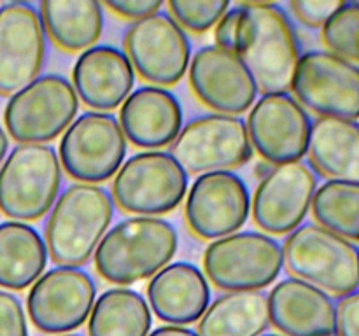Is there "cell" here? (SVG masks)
<instances>
[{"label": "cell", "instance_id": "1", "mask_svg": "<svg viewBox=\"0 0 359 336\" xmlns=\"http://www.w3.org/2000/svg\"><path fill=\"white\" fill-rule=\"evenodd\" d=\"M177 231L161 217H130L116 224L95 251V268L111 284L153 279L177 252Z\"/></svg>", "mask_w": 359, "mask_h": 336}, {"label": "cell", "instance_id": "2", "mask_svg": "<svg viewBox=\"0 0 359 336\" xmlns=\"http://www.w3.org/2000/svg\"><path fill=\"white\" fill-rule=\"evenodd\" d=\"M114 216L107 189L72 184L58 196L46 223V247L53 262L67 268L86 265Z\"/></svg>", "mask_w": 359, "mask_h": 336}, {"label": "cell", "instance_id": "3", "mask_svg": "<svg viewBox=\"0 0 359 336\" xmlns=\"http://www.w3.org/2000/svg\"><path fill=\"white\" fill-rule=\"evenodd\" d=\"M283 262L293 279L318 287L330 298L359 290V247L316 223L287 234Z\"/></svg>", "mask_w": 359, "mask_h": 336}, {"label": "cell", "instance_id": "4", "mask_svg": "<svg viewBox=\"0 0 359 336\" xmlns=\"http://www.w3.org/2000/svg\"><path fill=\"white\" fill-rule=\"evenodd\" d=\"M248 28L241 58L263 94L287 93L300 62L294 28L277 4H244Z\"/></svg>", "mask_w": 359, "mask_h": 336}, {"label": "cell", "instance_id": "5", "mask_svg": "<svg viewBox=\"0 0 359 336\" xmlns=\"http://www.w3.org/2000/svg\"><path fill=\"white\" fill-rule=\"evenodd\" d=\"M62 186L55 147L20 144L0 167V210L20 223L41 219L53 209Z\"/></svg>", "mask_w": 359, "mask_h": 336}, {"label": "cell", "instance_id": "6", "mask_svg": "<svg viewBox=\"0 0 359 336\" xmlns=\"http://www.w3.org/2000/svg\"><path fill=\"white\" fill-rule=\"evenodd\" d=\"M79 111L72 83L58 74L41 76L14 93L4 111V125L20 144H41L67 132Z\"/></svg>", "mask_w": 359, "mask_h": 336}, {"label": "cell", "instance_id": "7", "mask_svg": "<svg viewBox=\"0 0 359 336\" xmlns=\"http://www.w3.org/2000/svg\"><path fill=\"white\" fill-rule=\"evenodd\" d=\"M188 191V174L163 150L130 158L112 182V202L137 217H156L177 209Z\"/></svg>", "mask_w": 359, "mask_h": 336}, {"label": "cell", "instance_id": "8", "mask_svg": "<svg viewBox=\"0 0 359 336\" xmlns=\"http://www.w3.org/2000/svg\"><path fill=\"white\" fill-rule=\"evenodd\" d=\"M283 247L258 231H237L217 238L203 252V270L217 289L262 290L283 272Z\"/></svg>", "mask_w": 359, "mask_h": 336}, {"label": "cell", "instance_id": "9", "mask_svg": "<svg viewBox=\"0 0 359 336\" xmlns=\"http://www.w3.org/2000/svg\"><path fill=\"white\" fill-rule=\"evenodd\" d=\"M170 156L186 174L230 172L252 158L248 126L238 115H200L182 126L170 144Z\"/></svg>", "mask_w": 359, "mask_h": 336}, {"label": "cell", "instance_id": "10", "mask_svg": "<svg viewBox=\"0 0 359 336\" xmlns=\"http://www.w3.org/2000/svg\"><path fill=\"white\" fill-rule=\"evenodd\" d=\"M125 156L126 136L109 112H86L76 118L60 142V164L81 184L114 177Z\"/></svg>", "mask_w": 359, "mask_h": 336}, {"label": "cell", "instance_id": "11", "mask_svg": "<svg viewBox=\"0 0 359 336\" xmlns=\"http://www.w3.org/2000/svg\"><path fill=\"white\" fill-rule=\"evenodd\" d=\"M291 90L298 104L319 118L359 119V66L332 52L302 55Z\"/></svg>", "mask_w": 359, "mask_h": 336}, {"label": "cell", "instance_id": "12", "mask_svg": "<svg viewBox=\"0 0 359 336\" xmlns=\"http://www.w3.org/2000/svg\"><path fill=\"white\" fill-rule=\"evenodd\" d=\"M97 286L81 268L58 266L32 286L27 298L30 321L48 335H67L90 318Z\"/></svg>", "mask_w": 359, "mask_h": 336}, {"label": "cell", "instance_id": "13", "mask_svg": "<svg viewBox=\"0 0 359 336\" xmlns=\"http://www.w3.org/2000/svg\"><path fill=\"white\" fill-rule=\"evenodd\" d=\"M125 49L133 70L158 88L177 84L191 62L186 31L174 18L161 13L135 21L126 31Z\"/></svg>", "mask_w": 359, "mask_h": 336}, {"label": "cell", "instance_id": "14", "mask_svg": "<svg viewBox=\"0 0 359 336\" xmlns=\"http://www.w3.org/2000/svg\"><path fill=\"white\" fill-rule=\"evenodd\" d=\"M245 126L252 150L276 167L300 161L307 154L312 121L290 93L263 94Z\"/></svg>", "mask_w": 359, "mask_h": 336}, {"label": "cell", "instance_id": "15", "mask_svg": "<svg viewBox=\"0 0 359 336\" xmlns=\"http://www.w3.org/2000/svg\"><path fill=\"white\" fill-rule=\"evenodd\" d=\"M46 58V31L34 4L7 2L0 6V97L34 83Z\"/></svg>", "mask_w": 359, "mask_h": 336}, {"label": "cell", "instance_id": "16", "mask_svg": "<svg viewBox=\"0 0 359 336\" xmlns=\"http://www.w3.org/2000/svg\"><path fill=\"white\" fill-rule=\"evenodd\" d=\"M251 212V195L233 172H212L196 177L188 192L184 217L202 240H217L241 230Z\"/></svg>", "mask_w": 359, "mask_h": 336}, {"label": "cell", "instance_id": "17", "mask_svg": "<svg viewBox=\"0 0 359 336\" xmlns=\"http://www.w3.org/2000/svg\"><path fill=\"white\" fill-rule=\"evenodd\" d=\"M318 177L304 161L277 164L258 184L251 202L255 223L270 234L293 233L312 206Z\"/></svg>", "mask_w": 359, "mask_h": 336}, {"label": "cell", "instance_id": "18", "mask_svg": "<svg viewBox=\"0 0 359 336\" xmlns=\"http://www.w3.org/2000/svg\"><path fill=\"white\" fill-rule=\"evenodd\" d=\"M189 86L212 111L238 115L252 107L258 94L255 79L242 58L217 46H203L189 62Z\"/></svg>", "mask_w": 359, "mask_h": 336}, {"label": "cell", "instance_id": "19", "mask_svg": "<svg viewBox=\"0 0 359 336\" xmlns=\"http://www.w3.org/2000/svg\"><path fill=\"white\" fill-rule=\"evenodd\" d=\"M77 98L93 111L121 107L135 84V70L126 52L112 46H93L81 52L72 70Z\"/></svg>", "mask_w": 359, "mask_h": 336}, {"label": "cell", "instance_id": "20", "mask_svg": "<svg viewBox=\"0 0 359 336\" xmlns=\"http://www.w3.org/2000/svg\"><path fill=\"white\" fill-rule=\"evenodd\" d=\"M270 322L286 336L335 335V303L318 287L290 276L270 294Z\"/></svg>", "mask_w": 359, "mask_h": 336}, {"label": "cell", "instance_id": "21", "mask_svg": "<svg viewBox=\"0 0 359 336\" xmlns=\"http://www.w3.org/2000/svg\"><path fill=\"white\" fill-rule=\"evenodd\" d=\"M119 125L126 140L140 149H160L179 136L182 108L165 88L144 86L132 91L121 105Z\"/></svg>", "mask_w": 359, "mask_h": 336}, {"label": "cell", "instance_id": "22", "mask_svg": "<svg viewBox=\"0 0 359 336\" xmlns=\"http://www.w3.org/2000/svg\"><path fill=\"white\" fill-rule=\"evenodd\" d=\"M147 300L160 321L191 324L202 318L210 304L209 280L191 262H172L151 279Z\"/></svg>", "mask_w": 359, "mask_h": 336}, {"label": "cell", "instance_id": "23", "mask_svg": "<svg viewBox=\"0 0 359 336\" xmlns=\"http://www.w3.org/2000/svg\"><path fill=\"white\" fill-rule=\"evenodd\" d=\"M307 154L316 172L328 181L359 184V122L318 118Z\"/></svg>", "mask_w": 359, "mask_h": 336}, {"label": "cell", "instance_id": "24", "mask_svg": "<svg viewBox=\"0 0 359 336\" xmlns=\"http://www.w3.org/2000/svg\"><path fill=\"white\" fill-rule=\"evenodd\" d=\"M48 262L44 238L20 220L0 223V287L23 290L42 276Z\"/></svg>", "mask_w": 359, "mask_h": 336}, {"label": "cell", "instance_id": "25", "mask_svg": "<svg viewBox=\"0 0 359 336\" xmlns=\"http://www.w3.org/2000/svg\"><path fill=\"white\" fill-rule=\"evenodd\" d=\"M39 13L46 35L67 52L93 48L104 30V10L97 0H44Z\"/></svg>", "mask_w": 359, "mask_h": 336}, {"label": "cell", "instance_id": "26", "mask_svg": "<svg viewBox=\"0 0 359 336\" xmlns=\"http://www.w3.org/2000/svg\"><path fill=\"white\" fill-rule=\"evenodd\" d=\"M269 324V300L262 290H233L209 304L196 335L262 336Z\"/></svg>", "mask_w": 359, "mask_h": 336}, {"label": "cell", "instance_id": "27", "mask_svg": "<svg viewBox=\"0 0 359 336\" xmlns=\"http://www.w3.org/2000/svg\"><path fill=\"white\" fill-rule=\"evenodd\" d=\"M151 322V308L142 294L128 287H112L95 301L88 332L90 336H147Z\"/></svg>", "mask_w": 359, "mask_h": 336}, {"label": "cell", "instance_id": "28", "mask_svg": "<svg viewBox=\"0 0 359 336\" xmlns=\"http://www.w3.org/2000/svg\"><path fill=\"white\" fill-rule=\"evenodd\" d=\"M311 210L316 224L358 244L359 184L356 182H325L316 191Z\"/></svg>", "mask_w": 359, "mask_h": 336}, {"label": "cell", "instance_id": "29", "mask_svg": "<svg viewBox=\"0 0 359 336\" xmlns=\"http://www.w3.org/2000/svg\"><path fill=\"white\" fill-rule=\"evenodd\" d=\"M321 30L328 52L359 66V2H344Z\"/></svg>", "mask_w": 359, "mask_h": 336}, {"label": "cell", "instance_id": "30", "mask_svg": "<svg viewBox=\"0 0 359 336\" xmlns=\"http://www.w3.org/2000/svg\"><path fill=\"white\" fill-rule=\"evenodd\" d=\"M167 6L182 30L203 34L219 23L231 4L226 0H170Z\"/></svg>", "mask_w": 359, "mask_h": 336}, {"label": "cell", "instance_id": "31", "mask_svg": "<svg viewBox=\"0 0 359 336\" xmlns=\"http://www.w3.org/2000/svg\"><path fill=\"white\" fill-rule=\"evenodd\" d=\"M245 28H248V10H245L244 4L230 6V9L224 13L219 23L216 24V31H214L216 46L224 51L241 55Z\"/></svg>", "mask_w": 359, "mask_h": 336}, {"label": "cell", "instance_id": "32", "mask_svg": "<svg viewBox=\"0 0 359 336\" xmlns=\"http://www.w3.org/2000/svg\"><path fill=\"white\" fill-rule=\"evenodd\" d=\"M342 4V0H291L290 9L305 27L323 28Z\"/></svg>", "mask_w": 359, "mask_h": 336}, {"label": "cell", "instance_id": "33", "mask_svg": "<svg viewBox=\"0 0 359 336\" xmlns=\"http://www.w3.org/2000/svg\"><path fill=\"white\" fill-rule=\"evenodd\" d=\"M0 336H28L23 304L7 290H0Z\"/></svg>", "mask_w": 359, "mask_h": 336}, {"label": "cell", "instance_id": "34", "mask_svg": "<svg viewBox=\"0 0 359 336\" xmlns=\"http://www.w3.org/2000/svg\"><path fill=\"white\" fill-rule=\"evenodd\" d=\"M335 336H359V290L335 304Z\"/></svg>", "mask_w": 359, "mask_h": 336}, {"label": "cell", "instance_id": "35", "mask_svg": "<svg viewBox=\"0 0 359 336\" xmlns=\"http://www.w3.org/2000/svg\"><path fill=\"white\" fill-rule=\"evenodd\" d=\"M104 6L118 16L140 21L160 13L165 4L161 0H105Z\"/></svg>", "mask_w": 359, "mask_h": 336}, {"label": "cell", "instance_id": "36", "mask_svg": "<svg viewBox=\"0 0 359 336\" xmlns=\"http://www.w3.org/2000/svg\"><path fill=\"white\" fill-rule=\"evenodd\" d=\"M147 336H198L193 329L184 328V326H161L154 329Z\"/></svg>", "mask_w": 359, "mask_h": 336}, {"label": "cell", "instance_id": "37", "mask_svg": "<svg viewBox=\"0 0 359 336\" xmlns=\"http://www.w3.org/2000/svg\"><path fill=\"white\" fill-rule=\"evenodd\" d=\"M7 149H9V139H7L6 132H4V128L0 126V163H2L4 158H6Z\"/></svg>", "mask_w": 359, "mask_h": 336}, {"label": "cell", "instance_id": "38", "mask_svg": "<svg viewBox=\"0 0 359 336\" xmlns=\"http://www.w3.org/2000/svg\"><path fill=\"white\" fill-rule=\"evenodd\" d=\"M53 336H83V335H77V332H67V335H53Z\"/></svg>", "mask_w": 359, "mask_h": 336}, {"label": "cell", "instance_id": "39", "mask_svg": "<svg viewBox=\"0 0 359 336\" xmlns=\"http://www.w3.org/2000/svg\"><path fill=\"white\" fill-rule=\"evenodd\" d=\"M263 336H279V335H263Z\"/></svg>", "mask_w": 359, "mask_h": 336}]
</instances>
